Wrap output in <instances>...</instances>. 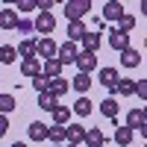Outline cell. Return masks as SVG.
I'll return each instance as SVG.
<instances>
[{"mask_svg": "<svg viewBox=\"0 0 147 147\" xmlns=\"http://www.w3.org/2000/svg\"><path fill=\"white\" fill-rule=\"evenodd\" d=\"M77 53H80V50H77V44H74V41H65L62 47H56V62L65 68L68 62H77Z\"/></svg>", "mask_w": 147, "mask_h": 147, "instance_id": "obj_5", "label": "cell"}, {"mask_svg": "<svg viewBox=\"0 0 147 147\" xmlns=\"http://www.w3.org/2000/svg\"><path fill=\"white\" fill-rule=\"evenodd\" d=\"M32 30H35V32H41V38H50V32L56 30V18L50 15V12H47V15H35Z\"/></svg>", "mask_w": 147, "mask_h": 147, "instance_id": "obj_2", "label": "cell"}, {"mask_svg": "<svg viewBox=\"0 0 147 147\" xmlns=\"http://www.w3.org/2000/svg\"><path fill=\"white\" fill-rule=\"evenodd\" d=\"M121 15H124V3H118V0H109V3H103V21L118 24Z\"/></svg>", "mask_w": 147, "mask_h": 147, "instance_id": "obj_7", "label": "cell"}, {"mask_svg": "<svg viewBox=\"0 0 147 147\" xmlns=\"http://www.w3.org/2000/svg\"><path fill=\"white\" fill-rule=\"evenodd\" d=\"M85 32H88V30H85V24H82V21H71V24H68V41L77 44Z\"/></svg>", "mask_w": 147, "mask_h": 147, "instance_id": "obj_21", "label": "cell"}, {"mask_svg": "<svg viewBox=\"0 0 147 147\" xmlns=\"http://www.w3.org/2000/svg\"><path fill=\"white\" fill-rule=\"evenodd\" d=\"M118 80H121V74H118V68H100V74H97V82H100V85H106L109 91H115V85H118Z\"/></svg>", "mask_w": 147, "mask_h": 147, "instance_id": "obj_8", "label": "cell"}, {"mask_svg": "<svg viewBox=\"0 0 147 147\" xmlns=\"http://www.w3.org/2000/svg\"><path fill=\"white\" fill-rule=\"evenodd\" d=\"M121 65H124V68H136V65H141V53L136 50V47L121 50Z\"/></svg>", "mask_w": 147, "mask_h": 147, "instance_id": "obj_13", "label": "cell"}, {"mask_svg": "<svg viewBox=\"0 0 147 147\" xmlns=\"http://www.w3.org/2000/svg\"><path fill=\"white\" fill-rule=\"evenodd\" d=\"M68 82H71L74 88H77V91L85 97V91L91 88V74H77V77H74V80H68Z\"/></svg>", "mask_w": 147, "mask_h": 147, "instance_id": "obj_20", "label": "cell"}, {"mask_svg": "<svg viewBox=\"0 0 147 147\" xmlns=\"http://www.w3.org/2000/svg\"><path fill=\"white\" fill-rule=\"evenodd\" d=\"M18 21H21V15L15 9H3V12H0V30H15Z\"/></svg>", "mask_w": 147, "mask_h": 147, "instance_id": "obj_12", "label": "cell"}, {"mask_svg": "<svg viewBox=\"0 0 147 147\" xmlns=\"http://www.w3.org/2000/svg\"><path fill=\"white\" fill-rule=\"evenodd\" d=\"M53 147H65V144H53Z\"/></svg>", "mask_w": 147, "mask_h": 147, "instance_id": "obj_38", "label": "cell"}, {"mask_svg": "<svg viewBox=\"0 0 147 147\" xmlns=\"http://www.w3.org/2000/svg\"><path fill=\"white\" fill-rule=\"evenodd\" d=\"M65 147H77V144H65Z\"/></svg>", "mask_w": 147, "mask_h": 147, "instance_id": "obj_39", "label": "cell"}, {"mask_svg": "<svg viewBox=\"0 0 147 147\" xmlns=\"http://www.w3.org/2000/svg\"><path fill=\"white\" fill-rule=\"evenodd\" d=\"M12 147H27V144H24V141H15V144H12Z\"/></svg>", "mask_w": 147, "mask_h": 147, "instance_id": "obj_37", "label": "cell"}, {"mask_svg": "<svg viewBox=\"0 0 147 147\" xmlns=\"http://www.w3.org/2000/svg\"><path fill=\"white\" fill-rule=\"evenodd\" d=\"M15 106H18V100L12 94H0V115H9Z\"/></svg>", "mask_w": 147, "mask_h": 147, "instance_id": "obj_30", "label": "cell"}, {"mask_svg": "<svg viewBox=\"0 0 147 147\" xmlns=\"http://www.w3.org/2000/svg\"><path fill=\"white\" fill-rule=\"evenodd\" d=\"M53 124L56 127H68L71 124V109L68 106H56L53 109Z\"/></svg>", "mask_w": 147, "mask_h": 147, "instance_id": "obj_22", "label": "cell"}, {"mask_svg": "<svg viewBox=\"0 0 147 147\" xmlns=\"http://www.w3.org/2000/svg\"><path fill=\"white\" fill-rule=\"evenodd\" d=\"M47 82H50V80H44V77H41V74H38V77H35V80H32V88H35V91H38V94H41V91H47Z\"/></svg>", "mask_w": 147, "mask_h": 147, "instance_id": "obj_33", "label": "cell"}, {"mask_svg": "<svg viewBox=\"0 0 147 147\" xmlns=\"http://www.w3.org/2000/svg\"><path fill=\"white\" fill-rule=\"evenodd\" d=\"M38 106L44 109V112H53V109L59 106V100H53V97L47 94V91H41V94H38Z\"/></svg>", "mask_w": 147, "mask_h": 147, "instance_id": "obj_31", "label": "cell"}, {"mask_svg": "<svg viewBox=\"0 0 147 147\" xmlns=\"http://www.w3.org/2000/svg\"><path fill=\"white\" fill-rule=\"evenodd\" d=\"M15 50H18V59H21V62H24V59H35V41H32V38H24Z\"/></svg>", "mask_w": 147, "mask_h": 147, "instance_id": "obj_18", "label": "cell"}, {"mask_svg": "<svg viewBox=\"0 0 147 147\" xmlns=\"http://www.w3.org/2000/svg\"><path fill=\"white\" fill-rule=\"evenodd\" d=\"M115 141H118L121 147L132 144V129H127V127H118V129H115Z\"/></svg>", "mask_w": 147, "mask_h": 147, "instance_id": "obj_29", "label": "cell"}, {"mask_svg": "<svg viewBox=\"0 0 147 147\" xmlns=\"http://www.w3.org/2000/svg\"><path fill=\"white\" fill-rule=\"evenodd\" d=\"M74 115H80V118H85V115H91V100L88 97H80L77 103H74V109H71Z\"/></svg>", "mask_w": 147, "mask_h": 147, "instance_id": "obj_26", "label": "cell"}, {"mask_svg": "<svg viewBox=\"0 0 147 147\" xmlns=\"http://www.w3.org/2000/svg\"><path fill=\"white\" fill-rule=\"evenodd\" d=\"M80 41H82V50L85 53H97V47H100V32H85Z\"/></svg>", "mask_w": 147, "mask_h": 147, "instance_id": "obj_19", "label": "cell"}, {"mask_svg": "<svg viewBox=\"0 0 147 147\" xmlns=\"http://www.w3.org/2000/svg\"><path fill=\"white\" fill-rule=\"evenodd\" d=\"M0 62H3V65L18 62V50H15L12 44H3V47H0Z\"/></svg>", "mask_w": 147, "mask_h": 147, "instance_id": "obj_25", "label": "cell"}, {"mask_svg": "<svg viewBox=\"0 0 147 147\" xmlns=\"http://www.w3.org/2000/svg\"><path fill=\"white\" fill-rule=\"evenodd\" d=\"M41 77H44V80H56V77H62V65H59L56 59H47V62H41Z\"/></svg>", "mask_w": 147, "mask_h": 147, "instance_id": "obj_14", "label": "cell"}, {"mask_svg": "<svg viewBox=\"0 0 147 147\" xmlns=\"http://www.w3.org/2000/svg\"><path fill=\"white\" fill-rule=\"evenodd\" d=\"M85 12H91V0H65V18L68 21H82Z\"/></svg>", "mask_w": 147, "mask_h": 147, "instance_id": "obj_1", "label": "cell"}, {"mask_svg": "<svg viewBox=\"0 0 147 147\" xmlns=\"http://www.w3.org/2000/svg\"><path fill=\"white\" fill-rule=\"evenodd\" d=\"M118 109H121V106H118V100H115V97H106V100L100 103L103 118H112V121H115V118H118Z\"/></svg>", "mask_w": 147, "mask_h": 147, "instance_id": "obj_23", "label": "cell"}, {"mask_svg": "<svg viewBox=\"0 0 147 147\" xmlns=\"http://www.w3.org/2000/svg\"><path fill=\"white\" fill-rule=\"evenodd\" d=\"M35 59H38V62L56 59V41L53 38H38L35 41Z\"/></svg>", "mask_w": 147, "mask_h": 147, "instance_id": "obj_3", "label": "cell"}, {"mask_svg": "<svg viewBox=\"0 0 147 147\" xmlns=\"http://www.w3.org/2000/svg\"><path fill=\"white\" fill-rule=\"evenodd\" d=\"M47 138H50L53 144H65V127H47Z\"/></svg>", "mask_w": 147, "mask_h": 147, "instance_id": "obj_28", "label": "cell"}, {"mask_svg": "<svg viewBox=\"0 0 147 147\" xmlns=\"http://www.w3.org/2000/svg\"><path fill=\"white\" fill-rule=\"evenodd\" d=\"M115 91H118L121 97H132V94H136V80H118Z\"/></svg>", "mask_w": 147, "mask_h": 147, "instance_id": "obj_24", "label": "cell"}, {"mask_svg": "<svg viewBox=\"0 0 147 147\" xmlns=\"http://www.w3.org/2000/svg\"><path fill=\"white\" fill-rule=\"evenodd\" d=\"M118 30L129 35L132 30H136V15H129V12H124V15H121V21H118Z\"/></svg>", "mask_w": 147, "mask_h": 147, "instance_id": "obj_27", "label": "cell"}, {"mask_svg": "<svg viewBox=\"0 0 147 147\" xmlns=\"http://www.w3.org/2000/svg\"><path fill=\"white\" fill-rule=\"evenodd\" d=\"M27 136H30V141H44V138H47V124H41V121H32L30 129H27Z\"/></svg>", "mask_w": 147, "mask_h": 147, "instance_id": "obj_17", "label": "cell"}, {"mask_svg": "<svg viewBox=\"0 0 147 147\" xmlns=\"http://www.w3.org/2000/svg\"><path fill=\"white\" fill-rule=\"evenodd\" d=\"M15 30H18L21 35H30V32H32V21H27V18H21V21H18V27H15Z\"/></svg>", "mask_w": 147, "mask_h": 147, "instance_id": "obj_32", "label": "cell"}, {"mask_svg": "<svg viewBox=\"0 0 147 147\" xmlns=\"http://www.w3.org/2000/svg\"><path fill=\"white\" fill-rule=\"evenodd\" d=\"M32 9H35V0H21V3H18V9H15V12H18V15H21V12H32Z\"/></svg>", "mask_w": 147, "mask_h": 147, "instance_id": "obj_34", "label": "cell"}, {"mask_svg": "<svg viewBox=\"0 0 147 147\" xmlns=\"http://www.w3.org/2000/svg\"><path fill=\"white\" fill-rule=\"evenodd\" d=\"M21 74L30 77V80H35L41 74V62H38V59H24V62H21Z\"/></svg>", "mask_w": 147, "mask_h": 147, "instance_id": "obj_15", "label": "cell"}, {"mask_svg": "<svg viewBox=\"0 0 147 147\" xmlns=\"http://www.w3.org/2000/svg\"><path fill=\"white\" fill-rule=\"evenodd\" d=\"M68 88H71V82H68L65 77H56V80H50V82H47V94H50L53 100L65 97V94H68Z\"/></svg>", "mask_w": 147, "mask_h": 147, "instance_id": "obj_9", "label": "cell"}, {"mask_svg": "<svg viewBox=\"0 0 147 147\" xmlns=\"http://www.w3.org/2000/svg\"><path fill=\"white\" fill-rule=\"evenodd\" d=\"M127 129H132V132H144L147 129V121H144V106H136V109H129V115H127V124H124Z\"/></svg>", "mask_w": 147, "mask_h": 147, "instance_id": "obj_4", "label": "cell"}, {"mask_svg": "<svg viewBox=\"0 0 147 147\" xmlns=\"http://www.w3.org/2000/svg\"><path fill=\"white\" fill-rule=\"evenodd\" d=\"M74 65L80 68V74H91V71H97V53H85V50H80Z\"/></svg>", "mask_w": 147, "mask_h": 147, "instance_id": "obj_6", "label": "cell"}, {"mask_svg": "<svg viewBox=\"0 0 147 147\" xmlns=\"http://www.w3.org/2000/svg\"><path fill=\"white\" fill-rule=\"evenodd\" d=\"M6 129H9V118H6V115H0V138L6 136Z\"/></svg>", "mask_w": 147, "mask_h": 147, "instance_id": "obj_36", "label": "cell"}, {"mask_svg": "<svg viewBox=\"0 0 147 147\" xmlns=\"http://www.w3.org/2000/svg\"><path fill=\"white\" fill-rule=\"evenodd\" d=\"M136 94L141 97V100L147 97V80H138V82H136Z\"/></svg>", "mask_w": 147, "mask_h": 147, "instance_id": "obj_35", "label": "cell"}, {"mask_svg": "<svg viewBox=\"0 0 147 147\" xmlns=\"http://www.w3.org/2000/svg\"><path fill=\"white\" fill-rule=\"evenodd\" d=\"M82 144H88V147H103L106 144V132L103 129H85V141Z\"/></svg>", "mask_w": 147, "mask_h": 147, "instance_id": "obj_16", "label": "cell"}, {"mask_svg": "<svg viewBox=\"0 0 147 147\" xmlns=\"http://www.w3.org/2000/svg\"><path fill=\"white\" fill-rule=\"evenodd\" d=\"M109 47H112V50H127L129 47V35L127 32H121V30H112V35H109Z\"/></svg>", "mask_w": 147, "mask_h": 147, "instance_id": "obj_11", "label": "cell"}, {"mask_svg": "<svg viewBox=\"0 0 147 147\" xmlns=\"http://www.w3.org/2000/svg\"><path fill=\"white\" fill-rule=\"evenodd\" d=\"M65 141L80 147V144L85 141V127H82V124H68V127H65Z\"/></svg>", "mask_w": 147, "mask_h": 147, "instance_id": "obj_10", "label": "cell"}]
</instances>
